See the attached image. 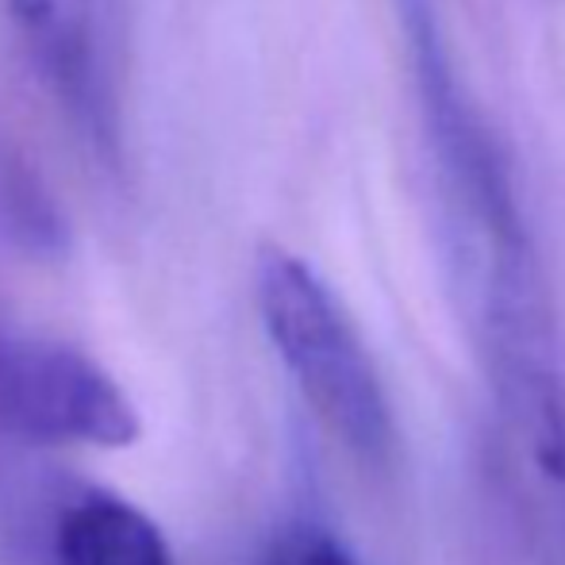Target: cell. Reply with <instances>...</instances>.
<instances>
[{"instance_id":"6da1fadb","label":"cell","mask_w":565,"mask_h":565,"mask_svg":"<svg viewBox=\"0 0 565 565\" xmlns=\"http://www.w3.org/2000/svg\"><path fill=\"white\" fill-rule=\"evenodd\" d=\"M262 328L308 408L354 458L381 466L396 447L393 404L358 328L320 274L281 246L254 266Z\"/></svg>"},{"instance_id":"7a4b0ae2","label":"cell","mask_w":565,"mask_h":565,"mask_svg":"<svg viewBox=\"0 0 565 565\" xmlns=\"http://www.w3.org/2000/svg\"><path fill=\"white\" fill-rule=\"evenodd\" d=\"M0 435L116 450L139 439V416L124 388L82 350L0 335Z\"/></svg>"},{"instance_id":"3957f363","label":"cell","mask_w":565,"mask_h":565,"mask_svg":"<svg viewBox=\"0 0 565 565\" xmlns=\"http://www.w3.org/2000/svg\"><path fill=\"white\" fill-rule=\"evenodd\" d=\"M23 46L62 105L97 142L113 147L105 70L97 43V0H4Z\"/></svg>"},{"instance_id":"277c9868","label":"cell","mask_w":565,"mask_h":565,"mask_svg":"<svg viewBox=\"0 0 565 565\" xmlns=\"http://www.w3.org/2000/svg\"><path fill=\"white\" fill-rule=\"evenodd\" d=\"M51 565H173V554L158 523L135 504L85 492L54 523Z\"/></svg>"},{"instance_id":"5b68a950","label":"cell","mask_w":565,"mask_h":565,"mask_svg":"<svg viewBox=\"0 0 565 565\" xmlns=\"http://www.w3.org/2000/svg\"><path fill=\"white\" fill-rule=\"evenodd\" d=\"M0 227L31 250L62 243V224L35 173L0 147Z\"/></svg>"},{"instance_id":"8992f818","label":"cell","mask_w":565,"mask_h":565,"mask_svg":"<svg viewBox=\"0 0 565 565\" xmlns=\"http://www.w3.org/2000/svg\"><path fill=\"white\" fill-rule=\"evenodd\" d=\"M258 565H358L354 554L339 543L335 535H328L323 527H289L281 539H274V546L266 551V558Z\"/></svg>"}]
</instances>
